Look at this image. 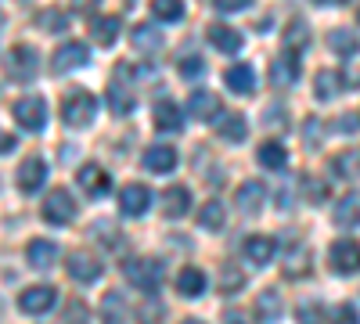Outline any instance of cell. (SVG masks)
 <instances>
[{"mask_svg":"<svg viewBox=\"0 0 360 324\" xmlns=\"http://www.w3.org/2000/svg\"><path fill=\"white\" fill-rule=\"evenodd\" d=\"M123 278L141 288V292H155L162 285V263L159 259H148V256H137L130 263H123Z\"/></svg>","mask_w":360,"mask_h":324,"instance_id":"cell-1","label":"cell"},{"mask_svg":"<svg viewBox=\"0 0 360 324\" xmlns=\"http://www.w3.org/2000/svg\"><path fill=\"white\" fill-rule=\"evenodd\" d=\"M94 112H98V101H94V94H86V91H72L62 101V119L69 127H86L90 119H94Z\"/></svg>","mask_w":360,"mask_h":324,"instance_id":"cell-2","label":"cell"},{"mask_svg":"<svg viewBox=\"0 0 360 324\" xmlns=\"http://www.w3.org/2000/svg\"><path fill=\"white\" fill-rule=\"evenodd\" d=\"M37 69H40V58H37V51L29 47V44H18V47L8 51V72H11L15 79L29 83V79L37 76Z\"/></svg>","mask_w":360,"mask_h":324,"instance_id":"cell-3","label":"cell"},{"mask_svg":"<svg viewBox=\"0 0 360 324\" xmlns=\"http://www.w3.org/2000/svg\"><path fill=\"white\" fill-rule=\"evenodd\" d=\"M86 44H79V40H72V44H62L54 51V58H51V69L58 72V76H65V72H72V69H83L86 65Z\"/></svg>","mask_w":360,"mask_h":324,"instance_id":"cell-4","label":"cell"},{"mask_svg":"<svg viewBox=\"0 0 360 324\" xmlns=\"http://www.w3.org/2000/svg\"><path fill=\"white\" fill-rule=\"evenodd\" d=\"M11 112L25 130H44V123H47V101L44 98H18Z\"/></svg>","mask_w":360,"mask_h":324,"instance_id":"cell-5","label":"cell"},{"mask_svg":"<svg viewBox=\"0 0 360 324\" xmlns=\"http://www.w3.org/2000/svg\"><path fill=\"white\" fill-rule=\"evenodd\" d=\"M328 263H332V271H339V274L360 271V242H353V238L335 242L332 252H328Z\"/></svg>","mask_w":360,"mask_h":324,"instance_id":"cell-6","label":"cell"},{"mask_svg":"<svg viewBox=\"0 0 360 324\" xmlns=\"http://www.w3.org/2000/svg\"><path fill=\"white\" fill-rule=\"evenodd\" d=\"M72 216H76V202L69 198V191L58 188V191H51V195L44 198V220H47V223L62 227V223H69Z\"/></svg>","mask_w":360,"mask_h":324,"instance_id":"cell-7","label":"cell"},{"mask_svg":"<svg viewBox=\"0 0 360 324\" xmlns=\"http://www.w3.org/2000/svg\"><path fill=\"white\" fill-rule=\"evenodd\" d=\"M51 303H54V288L51 285H33V288H25L18 296L22 313H47Z\"/></svg>","mask_w":360,"mask_h":324,"instance_id":"cell-8","label":"cell"},{"mask_svg":"<svg viewBox=\"0 0 360 324\" xmlns=\"http://www.w3.org/2000/svg\"><path fill=\"white\" fill-rule=\"evenodd\" d=\"M65 271H69L76 281H98V278H101V259L90 256V252H72L69 263H65Z\"/></svg>","mask_w":360,"mask_h":324,"instance_id":"cell-9","label":"cell"},{"mask_svg":"<svg viewBox=\"0 0 360 324\" xmlns=\"http://www.w3.org/2000/svg\"><path fill=\"white\" fill-rule=\"evenodd\" d=\"M148 205H152V191H148L144 184H127L123 195H119V209H123L127 216H141Z\"/></svg>","mask_w":360,"mask_h":324,"instance_id":"cell-10","label":"cell"},{"mask_svg":"<svg viewBox=\"0 0 360 324\" xmlns=\"http://www.w3.org/2000/svg\"><path fill=\"white\" fill-rule=\"evenodd\" d=\"M76 181H79V188H83L86 195H94V198H101V195L112 188V176H108L101 166H94V162H86V166L79 169Z\"/></svg>","mask_w":360,"mask_h":324,"instance_id":"cell-11","label":"cell"},{"mask_svg":"<svg viewBox=\"0 0 360 324\" xmlns=\"http://www.w3.org/2000/svg\"><path fill=\"white\" fill-rule=\"evenodd\" d=\"M299 79V58L295 54H278L274 62H270V83L274 86H292Z\"/></svg>","mask_w":360,"mask_h":324,"instance_id":"cell-12","label":"cell"},{"mask_svg":"<svg viewBox=\"0 0 360 324\" xmlns=\"http://www.w3.org/2000/svg\"><path fill=\"white\" fill-rule=\"evenodd\" d=\"M18 188L22 191H40L44 188V181H47V166H44V159H25L22 166H18Z\"/></svg>","mask_w":360,"mask_h":324,"instance_id":"cell-13","label":"cell"},{"mask_svg":"<svg viewBox=\"0 0 360 324\" xmlns=\"http://www.w3.org/2000/svg\"><path fill=\"white\" fill-rule=\"evenodd\" d=\"M328 47H332L339 58H356V54H360V37L353 33V29L339 25V29H332V33H328Z\"/></svg>","mask_w":360,"mask_h":324,"instance_id":"cell-14","label":"cell"},{"mask_svg":"<svg viewBox=\"0 0 360 324\" xmlns=\"http://www.w3.org/2000/svg\"><path fill=\"white\" fill-rule=\"evenodd\" d=\"M263 198H266V188H263L259 181H245L242 188H238V209L249 213V216H256V213L263 209Z\"/></svg>","mask_w":360,"mask_h":324,"instance_id":"cell-15","label":"cell"},{"mask_svg":"<svg viewBox=\"0 0 360 324\" xmlns=\"http://www.w3.org/2000/svg\"><path fill=\"white\" fill-rule=\"evenodd\" d=\"M209 44H213L220 54H238L242 51V33H234L231 25H209Z\"/></svg>","mask_w":360,"mask_h":324,"instance_id":"cell-16","label":"cell"},{"mask_svg":"<svg viewBox=\"0 0 360 324\" xmlns=\"http://www.w3.org/2000/svg\"><path fill=\"white\" fill-rule=\"evenodd\" d=\"M176 166V152L169 148V144H155V148L144 152V169L148 173H173Z\"/></svg>","mask_w":360,"mask_h":324,"instance_id":"cell-17","label":"cell"},{"mask_svg":"<svg viewBox=\"0 0 360 324\" xmlns=\"http://www.w3.org/2000/svg\"><path fill=\"white\" fill-rule=\"evenodd\" d=\"M245 115H238V112H220L217 115V134L224 137V141H231V144H238V141H245Z\"/></svg>","mask_w":360,"mask_h":324,"instance_id":"cell-18","label":"cell"},{"mask_svg":"<svg viewBox=\"0 0 360 324\" xmlns=\"http://www.w3.org/2000/svg\"><path fill=\"white\" fill-rule=\"evenodd\" d=\"M188 112L195 115V119H213V115H220V98L217 94H209V91H195L188 98Z\"/></svg>","mask_w":360,"mask_h":324,"instance_id":"cell-19","label":"cell"},{"mask_svg":"<svg viewBox=\"0 0 360 324\" xmlns=\"http://www.w3.org/2000/svg\"><path fill=\"white\" fill-rule=\"evenodd\" d=\"M224 79H227V91H231V94H252V91H256V72H252V65H231Z\"/></svg>","mask_w":360,"mask_h":324,"instance_id":"cell-20","label":"cell"},{"mask_svg":"<svg viewBox=\"0 0 360 324\" xmlns=\"http://www.w3.org/2000/svg\"><path fill=\"white\" fill-rule=\"evenodd\" d=\"M152 119H155V130H162V134H176L180 127H184V115H180V108L173 101H159Z\"/></svg>","mask_w":360,"mask_h":324,"instance_id":"cell-21","label":"cell"},{"mask_svg":"<svg viewBox=\"0 0 360 324\" xmlns=\"http://www.w3.org/2000/svg\"><path fill=\"white\" fill-rule=\"evenodd\" d=\"M159 205L166 216H184L191 209V195H188V188H169L159 195Z\"/></svg>","mask_w":360,"mask_h":324,"instance_id":"cell-22","label":"cell"},{"mask_svg":"<svg viewBox=\"0 0 360 324\" xmlns=\"http://www.w3.org/2000/svg\"><path fill=\"white\" fill-rule=\"evenodd\" d=\"M130 40H134V47L141 51V54H155L159 47H162V33H159V25H134V33H130Z\"/></svg>","mask_w":360,"mask_h":324,"instance_id":"cell-23","label":"cell"},{"mask_svg":"<svg viewBox=\"0 0 360 324\" xmlns=\"http://www.w3.org/2000/svg\"><path fill=\"white\" fill-rule=\"evenodd\" d=\"M242 252H245V256L256 263V267H263V263H270V259H274L278 245H274V238H263V234H256V238H245Z\"/></svg>","mask_w":360,"mask_h":324,"instance_id":"cell-24","label":"cell"},{"mask_svg":"<svg viewBox=\"0 0 360 324\" xmlns=\"http://www.w3.org/2000/svg\"><path fill=\"white\" fill-rule=\"evenodd\" d=\"M176 292H180V296H188V299H198L205 292V274L198 267H184L176 274Z\"/></svg>","mask_w":360,"mask_h":324,"instance_id":"cell-25","label":"cell"},{"mask_svg":"<svg viewBox=\"0 0 360 324\" xmlns=\"http://www.w3.org/2000/svg\"><path fill=\"white\" fill-rule=\"evenodd\" d=\"M25 256H29V263H33V267L47 271V267H54L58 245H54V242H44V238H33V242H29V249H25Z\"/></svg>","mask_w":360,"mask_h":324,"instance_id":"cell-26","label":"cell"},{"mask_svg":"<svg viewBox=\"0 0 360 324\" xmlns=\"http://www.w3.org/2000/svg\"><path fill=\"white\" fill-rule=\"evenodd\" d=\"M256 159H259L266 169H285V166H288V152H285L281 141H263L259 152H256Z\"/></svg>","mask_w":360,"mask_h":324,"instance_id":"cell-27","label":"cell"},{"mask_svg":"<svg viewBox=\"0 0 360 324\" xmlns=\"http://www.w3.org/2000/svg\"><path fill=\"white\" fill-rule=\"evenodd\" d=\"M335 223L339 227H360V195H342L335 205Z\"/></svg>","mask_w":360,"mask_h":324,"instance_id":"cell-28","label":"cell"},{"mask_svg":"<svg viewBox=\"0 0 360 324\" xmlns=\"http://www.w3.org/2000/svg\"><path fill=\"white\" fill-rule=\"evenodd\" d=\"M332 169H335V176H342V181H353V176H360V148L339 152V155L332 159Z\"/></svg>","mask_w":360,"mask_h":324,"instance_id":"cell-29","label":"cell"},{"mask_svg":"<svg viewBox=\"0 0 360 324\" xmlns=\"http://www.w3.org/2000/svg\"><path fill=\"white\" fill-rule=\"evenodd\" d=\"M281 40H285V51H288V54H292V51L310 47V29H307V22H299V18H295V22H288Z\"/></svg>","mask_w":360,"mask_h":324,"instance_id":"cell-30","label":"cell"},{"mask_svg":"<svg viewBox=\"0 0 360 324\" xmlns=\"http://www.w3.org/2000/svg\"><path fill=\"white\" fill-rule=\"evenodd\" d=\"M342 72H328V69H321L317 72V83H314V94L321 98V101H328V98H335L339 91H342Z\"/></svg>","mask_w":360,"mask_h":324,"instance_id":"cell-31","label":"cell"},{"mask_svg":"<svg viewBox=\"0 0 360 324\" xmlns=\"http://www.w3.org/2000/svg\"><path fill=\"white\" fill-rule=\"evenodd\" d=\"M90 37H94L98 44H115V37H119V18L115 15H105V18H94L90 22Z\"/></svg>","mask_w":360,"mask_h":324,"instance_id":"cell-32","label":"cell"},{"mask_svg":"<svg viewBox=\"0 0 360 324\" xmlns=\"http://www.w3.org/2000/svg\"><path fill=\"white\" fill-rule=\"evenodd\" d=\"M108 108L115 115H130L134 112V94L127 91L123 83H108Z\"/></svg>","mask_w":360,"mask_h":324,"instance_id":"cell-33","label":"cell"},{"mask_svg":"<svg viewBox=\"0 0 360 324\" xmlns=\"http://www.w3.org/2000/svg\"><path fill=\"white\" fill-rule=\"evenodd\" d=\"M285 278H303V274H310V256H307V249H292L288 256H285Z\"/></svg>","mask_w":360,"mask_h":324,"instance_id":"cell-34","label":"cell"},{"mask_svg":"<svg viewBox=\"0 0 360 324\" xmlns=\"http://www.w3.org/2000/svg\"><path fill=\"white\" fill-rule=\"evenodd\" d=\"M242 285H245V274L238 271L234 263H224V267H220V274H217V288H220V292H227V296H231V292H238Z\"/></svg>","mask_w":360,"mask_h":324,"instance_id":"cell-35","label":"cell"},{"mask_svg":"<svg viewBox=\"0 0 360 324\" xmlns=\"http://www.w3.org/2000/svg\"><path fill=\"white\" fill-rule=\"evenodd\" d=\"M198 223L205 227V231H220L224 227V205L213 198V202H205L202 205V213H198Z\"/></svg>","mask_w":360,"mask_h":324,"instance_id":"cell-36","label":"cell"},{"mask_svg":"<svg viewBox=\"0 0 360 324\" xmlns=\"http://www.w3.org/2000/svg\"><path fill=\"white\" fill-rule=\"evenodd\" d=\"M259 317L263 320H278L281 317V296H278V292L274 288H266V292H259Z\"/></svg>","mask_w":360,"mask_h":324,"instance_id":"cell-37","label":"cell"},{"mask_svg":"<svg viewBox=\"0 0 360 324\" xmlns=\"http://www.w3.org/2000/svg\"><path fill=\"white\" fill-rule=\"evenodd\" d=\"M123 296H119V292H108L105 296V303H101V317L108 320V324H123Z\"/></svg>","mask_w":360,"mask_h":324,"instance_id":"cell-38","label":"cell"},{"mask_svg":"<svg viewBox=\"0 0 360 324\" xmlns=\"http://www.w3.org/2000/svg\"><path fill=\"white\" fill-rule=\"evenodd\" d=\"M152 15L159 22H176L184 15V4H180V0H152Z\"/></svg>","mask_w":360,"mask_h":324,"instance_id":"cell-39","label":"cell"},{"mask_svg":"<svg viewBox=\"0 0 360 324\" xmlns=\"http://www.w3.org/2000/svg\"><path fill=\"white\" fill-rule=\"evenodd\" d=\"M176 69H180V76H184V79H198L205 72V62H202L198 54H188V58H180Z\"/></svg>","mask_w":360,"mask_h":324,"instance_id":"cell-40","label":"cell"},{"mask_svg":"<svg viewBox=\"0 0 360 324\" xmlns=\"http://www.w3.org/2000/svg\"><path fill=\"white\" fill-rule=\"evenodd\" d=\"M303 195H307V202L321 205V202L328 198V184H324V181H314V176H307V181H303Z\"/></svg>","mask_w":360,"mask_h":324,"instance_id":"cell-41","label":"cell"},{"mask_svg":"<svg viewBox=\"0 0 360 324\" xmlns=\"http://www.w3.org/2000/svg\"><path fill=\"white\" fill-rule=\"evenodd\" d=\"M37 22H40V29H47V33H62V29H65V15L54 11V8H47Z\"/></svg>","mask_w":360,"mask_h":324,"instance_id":"cell-42","label":"cell"},{"mask_svg":"<svg viewBox=\"0 0 360 324\" xmlns=\"http://www.w3.org/2000/svg\"><path fill=\"white\" fill-rule=\"evenodd\" d=\"M332 324H360V313H356L349 303H342V306L332 310Z\"/></svg>","mask_w":360,"mask_h":324,"instance_id":"cell-43","label":"cell"},{"mask_svg":"<svg viewBox=\"0 0 360 324\" xmlns=\"http://www.w3.org/2000/svg\"><path fill=\"white\" fill-rule=\"evenodd\" d=\"M263 123H266V127L285 130V123H288V119H285V108H281V105H270V108H266V115H263Z\"/></svg>","mask_w":360,"mask_h":324,"instance_id":"cell-44","label":"cell"},{"mask_svg":"<svg viewBox=\"0 0 360 324\" xmlns=\"http://www.w3.org/2000/svg\"><path fill=\"white\" fill-rule=\"evenodd\" d=\"M299 324H321V306L317 303H307V306H299Z\"/></svg>","mask_w":360,"mask_h":324,"instance_id":"cell-45","label":"cell"},{"mask_svg":"<svg viewBox=\"0 0 360 324\" xmlns=\"http://www.w3.org/2000/svg\"><path fill=\"white\" fill-rule=\"evenodd\" d=\"M217 4V11H245L252 0H213Z\"/></svg>","mask_w":360,"mask_h":324,"instance_id":"cell-46","label":"cell"},{"mask_svg":"<svg viewBox=\"0 0 360 324\" xmlns=\"http://www.w3.org/2000/svg\"><path fill=\"white\" fill-rule=\"evenodd\" d=\"M307 144H310V148H317V144H321V119H307Z\"/></svg>","mask_w":360,"mask_h":324,"instance_id":"cell-47","label":"cell"},{"mask_svg":"<svg viewBox=\"0 0 360 324\" xmlns=\"http://www.w3.org/2000/svg\"><path fill=\"white\" fill-rule=\"evenodd\" d=\"M65 320H69V324H83V303H69Z\"/></svg>","mask_w":360,"mask_h":324,"instance_id":"cell-48","label":"cell"},{"mask_svg":"<svg viewBox=\"0 0 360 324\" xmlns=\"http://www.w3.org/2000/svg\"><path fill=\"white\" fill-rule=\"evenodd\" d=\"M98 4H101V0H72V11H83L86 15V11H94Z\"/></svg>","mask_w":360,"mask_h":324,"instance_id":"cell-49","label":"cell"},{"mask_svg":"<svg viewBox=\"0 0 360 324\" xmlns=\"http://www.w3.org/2000/svg\"><path fill=\"white\" fill-rule=\"evenodd\" d=\"M94 227H98V231H94L98 238H108V242H115V231H112V223H108V220H105V223H94Z\"/></svg>","mask_w":360,"mask_h":324,"instance_id":"cell-50","label":"cell"},{"mask_svg":"<svg viewBox=\"0 0 360 324\" xmlns=\"http://www.w3.org/2000/svg\"><path fill=\"white\" fill-rule=\"evenodd\" d=\"M227 324H245V320H242V313H238V310H231L227 313Z\"/></svg>","mask_w":360,"mask_h":324,"instance_id":"cell-51","label":"cell"},{"mask_svg":"<svg viewBox=\"0 0 360 324\" xmlns=\"http://www.w3.org/2000/svg\"><path fill=\"white\" fill-rule=\"evenodd\" d=\"M317 4H335L339 8V4H346V0H317Z\"/></svg>","mask_w":360,"mask_h":324,"instance_id":"cell-52","label":"cell"},{"mask_svg":"<svg viewBox=\"0 0 360 324\" xmlns=\"http://www.w3.org/2000/svg\"><path fill=\"white\" fill-rule=\"evenodd\" d=\"M184 324H202V320H184Z\"/></svg>","mask_w":360,"mask_h":324,"instance_id":"cell-53","label":"cell"},{"mask_svg":"<svg viewBox=\"0 0 360 324\" xmlns=\"http://www.w3.org/2000/svg\"><path fill=\"white\" fill-rule=\"evenodd\" d=\"M356 22H360V11H356Z\"/></svg>","mask_w":360,"mask_h":324,"instance_id":"cell-54","label":"cell"}]
</instances>
